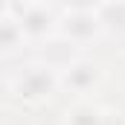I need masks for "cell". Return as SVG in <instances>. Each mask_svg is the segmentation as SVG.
I'll return each mask as SVG.
<instances>
[{
    "label": "cell",
    "instance_id": "cell-1",
    "mask_svg": "<svg viewBox=\"0 0 125 125\" xmlns=\"http://www.w3.org/2000/svg\"><path fill=\"white\" fill-rule=\"evenodd\" d=\"M3 90H6V102L21 111H41L52 105L58 96H64L58 67L41 55H29L15 64H6Z\"/></svg>",
    "mask_w": 125,
    "mask_h": 125
},
{
    "label": "cell",
    "instance_id": "cell-2",
    "mask_svg": "<svg viewBox=\"0 0 125 125\" xmlns=\"http://www.w3.org/2000/svg\"><path fill=\"white\" fill-rule=\"evenodd\" d=\"M61 73V93L64 99H99L102 87L108 82L105 61L96 58L93 52H79L70 61L58 67Z\"/></svg>",
    "mask_w": 125,
    "mask_h": 125
},
{
    "label": "cell",
    "instance_id": "cell-3",
    "mask_svg": "<svg viewBox=\"0 0 125 125\" xmlns=\"http://www.w3.org/2000/svg\"><path fill=\"white\" fill-rule=\"evenodd\" d=\"M64 44L76 47L79 52H93L96 47L108 38L105 21L99 9H70L61 6V21H58V35Z\"/></svg>",
    "mask_w": 125,
    "mask_h": 125
},
{
    "label": "cell",
    "instance_id": "cell-4",
    "mask_svg": "<svg viewBox=\"0 0 125 125\" xmlns=\"http://www.w3.org/2000/svg\"><path fill=\"white\" fill-rule=\"evenodd\" d=\"M15 9L21 26L26 32V38L32 41V47H44L50 44L55 35H58V21H61V3H32V6H23V3H12V0H3Z\"/></svg>",
    "mask_w": 125,
    "mask_h": 125
},
{
    "label": "cell",
    "instance_id": "cell-5",
    "mask_svg": "<svg viewBox=\"0 0 125 125\" xmlns=\"http://www.w3.org/2000/svg\"><path fill=\"white\" fill-rule=\"evenodd\" d=\"M0 55H3V64H15L21 58L35 55V47L26 38V32L9 3H3V18H0Z\"/></svg>",
    "mask_w": 125,
    "mask_h": 125
},
{
    "label": "cell",
    "instance_id": "cell-6",
    "mask_svg": "<svg viewBox=\"0 0 125 125\" xmlns=\"http://www.w3.org/2000/svg\"><path fill=\"white\" fill-rule=\"evenodd\" d=\"M105 119L108 105H102L99 99H67L58 125H105Z\"/></svg>",
    "mask_w": 125,
    "mask_h": 125
},
{
    "label": "cell",
    "instance_id": "cell-7",
    "mask_svg": "<svg viewBox=\"0 0 125 125\" xmlns=\"http://www.w3.org/2000/svg\"><path fill=\"white\" fill-rule=\"evenodd\" d=\"M111 3H119V0H61V6L70 9H105Z\"/></svg>",
    "mask_w": 125,
    "mask_h": 125
},
{
    "label": "cell",
    "instance_id": "cell-8",
    "mask_svg": "<svg viewBox=\"0 0 125 125\" xmlns=\"http://www.w3.org/2000/svg\"><path fill=\"white\" fill-rule=\"evenodd\" d=\"M12 3H23V6H32V3H61V0H12Z\"/></svg>",
    "mask_w": 125,
    "mask_h": 125
},
{
    "label": "cell",
    "instance_id": "cell-9",
    "mask_svg": "<svg viewBox=\"0 0 125 125\" xmlns=\"http://www.w3.org/2000/svg\"><path fill=\"white\" fill-rule=\"evenodd\" d=\"M122 47H125V41H122Z\"/></svg>",
    "mask_w": 125,
    "mask_h": 125
}]
</instances>
